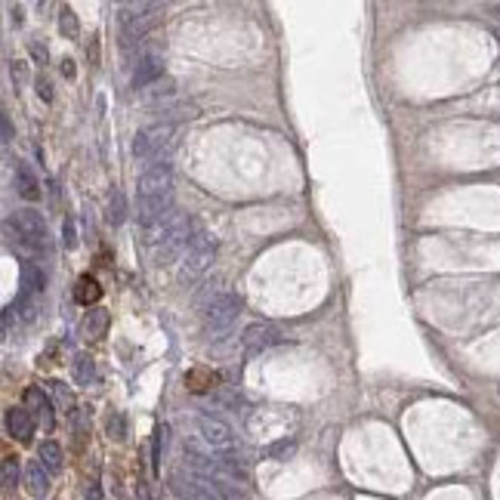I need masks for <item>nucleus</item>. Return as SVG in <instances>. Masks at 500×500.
I'll use <instances>...</instances> for the list:
<instances>
[{"instance_id": "obj_22", "label": "nucleus", "mask_w": 500, "mask_h": 500, "mask_svg": "<svg viewBox=\"0 0 500 500\" xmlns=\"http://www.w3.org/2000/svg\"><path fill=\"white\" fill-rule=\"evenodd\" d=\"M59 31L68 37V41H77V34H81V25H77V15L72 6H62L59 10Z\"/></svg>"}, {"instance_id": "obj_4", "label": "nucleus", "mask_w": 500, "mask_h": 500, "mask_svg": "<svg viewBox=\"0 0 500 500\" xmlns=\"http://www.w3.org/2000/svg\"><path fill=\"white\" fill-rule=\"evenodd\" d=\"M173 148V124H152V127L139 130L133 136V154L139 161H145L148 167L152 164H164V154Z\"/></svg>"}, {"instance_id": "obj_14", "label": "nucleus", "mask_w": 500, "mask_h": 500, "mask_svg": "<svg viewBox=\"0 0 500 500\" xmlns=\"http://www.w3.org/2000/svg\"><path fill=\"white\" fill-rule=\"evenodd\" d=\"M25 491L31 497H46L50 491V473L41 460H28L25 463Z\"/></svg>"}, {"instance_id": "obj_38", "label": "nucleus", "mask_w": 500, "mask_h": 500, "mask_svg": "<svg viewBox=\"0 0 500 500\" xmlns=\"http://www.w3.org/2000/svg\"><path fill=\"white\" fill-rule=\"evenodd\" d=\"M87 497H90V500H99V488L90 485V488H87Z\"/></svg>"}, {"instance_id": "obj_20", "label": "nucleus", "mask_w": 500, "mask_h": 500, "mask_svg": "<svg viewBox=\"0 0 500 500\" xmlns=\"http://www.w3.org/2000/svg\"><path fill=\"white\" fill-rule=\"evenodd\" d=\"M105 220L112 225H121L127 220V198H124V192L114 189L112 198H108V210H105Z\"/></svg>"}, {"instance_id": "obj_27", "label": "nucleus", "mask_w": 500, "mask_h": 500, "mask_svg": "<svg viewBox=\"0 0 500 500\" xmlns=\"http://www.w3.org/2000/svg\"><path fill=\"white\" fill-rule=\"evenodd\" d=\"M108 435H112L114 442L127 439V420H124V414H112V420H108Z\"/></svg>"}, {"instance_id": "obj_17", "label": "nucleus", "mask_w": 500, "mask_h": 500, "mask_svg": "<svg viewBox=\"0 0 500 500\" xmlns=\"http://www.w3.org/2000/svg\"><path fill=\"white\" fill-rule=\"evenodd\" d=\"M74 300L81 303V306H93V303H99L103 300V287H99V281L93 278V275H81L77 278V284H74Z\"/></svg>"}, {"instance_id": "obj_35", "label": "nucleus", "mask_w": 500, "mask_h": 500, "mask_svg": "<svg viewBox=\"0 0 500 500\" xmlns=\"http://www.w3.org/2000/svg\"><path fill=\"white\" fill-rule=\"evenodd\" d=\"M87 56L93 59V65L99 62V37H90V46H87Z\"/></svg>"}, {"instance_id": "obj_30", "label": "nucleus", "mask_w": 500, "mask_h": 500, "mask_svg": "<svg viewBox=\"0 0 500 500\" xmlns=\"http://www.w3.org/2000/svg\"><path fill=\"white\" fill-rule=\"evenodd\" d=\"M28 53H31V59L41 62V65H46V62H50V53H46V46L37 44V41H28Z\"/></svg>"}, {"instance_id": "obj_28", "label": "nucleus", "mask_w": 500, "mask_h": 500, "mask_svg": "<svg viewBox=\"0 0 500 500\" xmlns=\"http://www.w3.org/2000/svg\"><path fill=\"white\" fill-rule=\"evenodd\" d=\"M15 479H19V463H15L13 457H6L4 460V488L13 491L15 488Z\"/></svg>"}, {"instance_id": "obj_19", "label": "nucleus", "mask_w": 500, "mask_h": 500, "mask_svg": "<svg viewBox=\"0 0 500 500\" xmlns=\"http://www.w3.org/2000/svg\"><path fill=\"white\" fill-rule=\"evenodd\" d=\"M37 460L46 466V473H59L62 470V448H59V442H53V439L41 442V448H37Z\"/></svg>"}, {"instance_id": "obj_29", "label": "nucleus", "mask_w": 500, "mask_h": 500, "mask_svg": "<svg viewBox=\"0 0 500 500\" xmlns=\"http://www.w3.org/2000/svg\"><path fill=\"white\" fill-rule=\"evenodd\" d=\"M46 386H50V393L53 395H56L59 398V404H65V408H72V393H68V389H65V383H59V380H50V383H46Z\"/></svg>"}, {"instance_id": "obj_8", "label": "nucleus", "mask_w": 500, "mask_h": 500, "mask_svg": "<svg viewBox=\"0 0 500 500\" xmlns=\"http://www.w3.org/2000/svg\"><path fill=\"white\" fill-rule=\"evenodd\" d=\"M198 433L204 435V442H207L213 451H223V454H229V451L235 448V433H232V426L225 423V420H220V417L198 414Z\"/></svg>"}, {"instance_id": "obj_1", "label": "nucleus", "mask_w": 500, "mask_h": 500, "mask_svg": "<svg viewBox=\"0 0 500 500\" xmlns=\"http://www.w3.org/2000/svg\"><path fill=\"white\" fill-rule=\"evenodd\" d=\"M173 204V170L170 164H152L143 170L136 183V216L139 225H154L161 216H167Z\"/></svg>"}, {"instance_id": "obj_23", "label": "nucleus", "mask_w": 500, "mask_h": 500, "mask_svg": "<svg viewBox=\"0 0 500 500\" xmlns=\"http://www.w3.org/2000/svg\"><path fill=\"white\" fill-rule=\"evenodd\" d=\"M93 380H96V364H93L87 355H81L74 362V383L77 386H90Z\"/></svg>"}, {"instance_id": "obj_26", "label": "nucleus", "mask_w": 500, "mask_h": 500, "mask_svg": "<svg viewBox=\"0 0 500 500\" xmlns=\"http://www.w3.org/2000/svg\"><path fill=\"white\" fill-rule=\"evenodd\" d=\"M164 445H167V426H158V429H154V445H152V466H154V473H158V466H161Z\"/></svg>"}, {"instance_id": "obj_31", "label": "nucleus", "mask_w": 500, "mask_h": 500, "mask_svg": "<svg viewBox=\"0 0 500 500\" xmlns=\"http://www.w3.org/2000/svg\"><path fill=\"white\" fill-rule=\"evenodd\" d=\"M34 87H37V96H41L44 103H53V84L46 81V77H37Z\"/></svg>"}, {"instance_id": "obj_7", "label": "nucleus", "mask_w": 500, "mask_h": 500, "mask_svg": "<svg viewBox=\"0 0 500 500\" xmlns=\"http://www.w3.org/2000/svg\"><path fill=\"white\" fill-rule=\"evenodd\" d=\"M281 340H284V331L272 322H254V324L244 327V334H241V346H244L247 355H260V353H265V349L278 346Z\"/></svg>"}, {"instance_id": "obj_5", "label": "nucleus", "mask_w": 500, "mask_h": 500, "mask_svg": "<svg viewBox=\"0 0 500 500\" xmlns=\"http://www.w3.org/2000/svg\"><path fill=\"white\" fill-rule=\"evenodd\" d=\"M164 13L161 4H152V0H139V4H121L118 6V22L124 28V41L133 44L145 34L148 28L158 25V15Z\"/></svg>"}, {"instance_id": "obj_34", "label": "nucleus", "mask_w": 500, "mask_h": 500, "mask_svg": "<svg viewBox=\"0 0 500 500\" xmlns=\"http://www.w3.org/2000/svg\"><path fill=\"white\" fill-rule=\"evenodd\" d=\"M0 124H4V143H13V139H15V133H13L10 114H4V121H0Z\"/></svg>"}, {"instance_id": "obj_10", "label": "nucleus", "mask_w": 500, "mask_h": 500, "mask_svg": "<svg viewBox=\"0 0 500 500\" xmlns=\"http://www.w3.org/2000/svg\"><path fill=\"white\" fill-rule=\"evenodd\" d=\"M164 74V56L161 53H143L133 68V90H145L148 84H154Z\"/></svg>"}, {"instance_id": "obj_21", "label": "nucleus", "mask_w": 500, "mask_h": 500, "mask_svg": "<svg viewBox=\"0 0 500 500\" xmlns=\"http://www.w3.org/2000/svg\"><path fill=\"white\" fill-rule=\"evenodd\" d=\"M213 383H216V374L207 368H195V371H189V377H185V386H189L192 393H204Z\"/></svg>"}, {"instance_id": "obj_39", "label": "nucleus", "mask_w": 500, "mask_h": 500, "mask_svg": "<svg viewBox=\"0 0 500 500\" xmlns=\"http://www.w3.org/2000/svg\"><path fill=\"white\" fill-rule=\"evenodd\" d=\"M497 41H500V28H497Z\"/></svg>"}, {"instance_id": "obj_25", "label": "nucleus", "mask_w": 500, "mask_h": 500, "mask_svg": "<svg viewBox=\"0 0 500 500\" xmlns=\"http://www.w3.org/2000/svg\"><path fill=\"white\" fill-rule=\"evenodd\" d=\"M15 312H19L25 322H34L37 318V312H41V306H37V300H34V294H19V300H15Z\"/></svg>"}, {"instance_id": "obj_13", "label": "nucleus", "mask_w": 500, "mask_h": 500, "mask_svg": "<svg viewBox=\"0 0 500 500\" xmlns=\"http://www.w3.org/2000/svg\"><path fill=\"white\" fill-rule=\"evenodd\" d=\"M25 408L31 411V417L34 420H41L44 423V429H53V408H50V398H46L41 389L37 386H31V389H25Z\"/></svg>"}, {"instance_id": "obj_2", "label": "nucleus", "mask_w": 500, "mask_h": 500, "mask_svg": "<svg viewBox=\"0 0 500 500\" xmlns=\"http://www.w3.org/2000/svg\"><path fill=\"white\" fill-rule=\"evenodd\" d=\"M145 232H148L145 244L152 250L154 263L164 265V263L176 260L179 254H185V247H189V241L195 235V223L185 213H179V210H170L167 216H161V220L154 225H148Z\"/></svg>"}, {"instance_id": "obj_33", "label": "nucleus", "mask_w": 500, "mask_h": 500, "mask_svg": "<svg viewBox=\"0 0 500 500\" xmlns=\"http://www.w3.org/2000/svg\"><path fill=\"white\" fill-rule=\"evenodd\" d=\"M10 72H13V77H15V84H25V62H19V59H15V62H10Z\"/></svg>"}, {"instance_id": "obj_11", "label": "nucleus", "mask_w": 500, "mask_h": 500, "mask_svg": "<svg viewBox=\"0 0 500 500\" xmlns=\"http://www.w3.org/2000/svg\"><path fill=\"white\" fill-rule=\"evenodd\" d=\"M6 433H10L15 442H31V435H34V417H31V411L28 408L6 411Z\"/></svg>"}, {"instance_id": "obj_32", "label": "nucleus", "mask_w": 500, "mask_h": 500, "mask_svg": "<svg viewBox=\"0 0 500 500\" xmlns=\"http://www.w3.org/2000/svg\"><path fill=\"white\" fill-rule=\"evenodd\" d=\"M62 244H65L68 250H74V247H77V238H74V225H72V223H65V225H62Z\"/></svg>"}, {"instance_id": "obj_3", "label": "nucleus", "mask_w": 500, "mask_h": 500, "mask_svg": "<svg viewBox=\"0 0 500 500\" xmlns=\"http://www.w3.org/2000/svg\"><path fill=\"white\" fill-rule=\"evenodd\" d=\"M216 250H220L216 235H210L207 229L195 225V235H192L189 247H185V254H183V263H179V275L183 278H201L210 265H213Z\"/></svg>"}, {"instance_id": "obj_15", "label": "nucleus", "mask_w": 500, "mask_h": 500, "mask_svg": "<svg viewBox=\"0 0 500 500\" xmlns=\"http://www.w3.org/2000/svg\"><path fill=\"white\" fill-rule=\"evenodd\" d=\"M15 192H19V198H25V201H41V195H44L41 179H37L34 170L22 161H19V167H15Z\"/></svg>"}, {"instance_id": "obj_16", "label": "nucleus", "mask_w": 500, "mask_h": 500, "mask_svg": "<svg viewBox=\"0 0 500 500\" xmlns=\"http://www.w3.org/2000/svg\"><path fill=\"white\" fill-rule=\"evenodd\" d=\"M161 124H176V121H192L198 118V105L189 103V99H176V103H164L158 108Z\"/></svg>"}, {"instance_id": "obj_36", "label": "nucleus", "mask_w": 500, "mask_h": 500, "mask_svg": "<svg viewBox=\"0 0 500 500\" xmlns=\"http://www.w3.org/2000/svg\"><path fill=\"white\" fill-rule=\"evenodd\" d=\"M10 327H13V306H6V312H4V334H10Z\"/></svg>"}, {"instance_id": "obj_12", "label": "nucleus", "mask_w": 500, "mask_h": 500, "mask_svg": "<svg viewBox=\"0 0 500 500\" xmlns=\"http://www.w3.org/2000/svg\"><path fill=\"white\" fill-rule=\"evenodd\" d=\"M108 322H112V315H108V309H103V306H93L87 315L81 318V337L84 340H99L103 334L108 331Z\"/></svg>"}, {"instance_id": "obj_37", "label": "nucleus", "mask_w": 500, "mask_h": 500, "mask_svg": "<svg viewBox=\"0 0 500 500\" xmlns=\"http://www.w3.org/2000/svg\"><path fill=\"white\" fill-rule=\"evenodd\" d=\"M62 74H65V77H74V62H72V59L62 62Z\"/></svg>"}, {"instance_id": "obj_9", "label": "nucleus", "mask_w": 500, "mask_h": 500, "mask_svg": "<svg viewBox=\"0 0 500 500\" xmlns=\"http://www.w3.org/2000/svg\"><path fill=\"white\" fill-rule=\"evenodd\" d=\"M170 485L179 494V500H220L213 491V482L210 479H201V475L195 473H176L173 479H170Z\"/></svg>"}, {"instance_id": "obj_18", "label": "nucleus", "mask_w": 500, "mask_h": 500, "mask_svg": "<svg viewBox=\"0 0 500 500\" xmlns=\"http://www.w3.org/2000/svg\"><path fill=\"white\" fill-rule=\"evenodd\" d=\"M44 284H46V275H44L41 265H34V263L22 265V294H34L37 296L44 291Z\"/></svg>"}, {"instance_id": "obj_6", "label": "nucleus", "mask_w": 500, "mask_h": 500, "mask_svg": "<svg viewBox=\"0 0 500 500\" xmlns=\"http://www.w3.org/2000/svg\"><path fill=\"white\" fill-rule=\"evenodd\" d=\"M201 315H204V331L210 337H223V334L235 324V318L241 315V296H235V294L216 296L210 306H204Z\"/></svg>"}, {"instance_id": "obj_24", "label": "nucleus", "mask_w": 500, "mask_h": 500, "mask_svg": "<svg viewBox=\"0 0 500 500\" xmlns=\"http://www.w3.org/2000/svg\"><path fill=\"white\" fill-rule=\"evenodd\" d=\"M263 454L269 457V460H287V457L296 454V442L294 439H278V442H272Z\"/></svg>"}]
</instances>
